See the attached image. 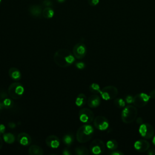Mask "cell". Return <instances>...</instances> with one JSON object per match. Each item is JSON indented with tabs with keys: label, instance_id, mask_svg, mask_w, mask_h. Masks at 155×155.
I'll use <instances>...</instances> for the list:
<instances>
[{
	"label": "cell",
	"instance_id": "36",
	"mask_svg": "<svg viewBox=\"0 0 155 155\" xmlns=\"http://www.w3.org/2000/svg\"><path fill=\"white\" fill-rule=\"evenodd\" d=\"M148 154L149 155H155V149L154 148H150L148 150Z\"/></svg>",
	"mask_w": 155,
	"mask_h": 155
},
{
	"label": "cell",
	"instance_id": "14",
	"mask_svg": "<svg viewBox=\"0 0 155 155\" xmlns=\"http://www.w3.org/2000/svg\"><path fill=\"white\" fill-rule=\"evenodd\" d=\"M17 140L18 142L23 146L29 145L31 142V138L30 136L27 133L22 132L20 133L17 137Z\"/></svg>",
	"mask_w": 155,
	"mask_h": 155
},
{
	"label": "cell",
	"instance_id": "1",
	"mask_svg": "<svg viewBox=\"0 0 155 155\" xmlns=\"http://www.w3.org/2000/svg\"><path fill=\"white\" fill-rule=\"evenodd\" d=\"M54 61L56 65L62 68L71 65L75 61V57L68 50L62 48L56 51L53 56Z\"/></svg>",
	"mask_w": 155,
	"mask_h": 155
},
{
	"label": "cell",
	"instance_id": "31",
	"mask_svg": "<svg viewBox=\"0 0 155 155\" xmlns=\"http://www.w3.org/2000/svg\"><path fill=\"white\" fill-rule=\"evenodd\" d=\"M88 4L91 6H96L99 2V0H88Z\"/></svg>",
	"mask_w": 155,
	"mask_h": 155
},
{
	"label": "cell",
	"instance_id": "7",
	"mask_svg": "<svg viewBox=\"0 0 155 155\" xmlns=\"http://www.w3.org/2000/svg\"><path fill=\"white\" fill-rule=\"evenodd\" d=\"M105 150V145L101 139L93 140L90 145V150L93 154H100L103 153Z\"/></svg>",
	"mask_w": 155,
	"mask_h": 155
},
{
	"label": "cell",
	"instance_id": "42",
	"mask_svg": "<svg viewBox=\"0 0 155 155\" xmlns=\"http://www.w3.org/2000/svg\"><path fill=\"white\" fill-rule=\"evenodd\" d=\"M152 142H153V143L155 145V136H153V140H152Z\"/></svg>",
	"mask_w": 155,
	"mask_h": 155
},
{
	"label": "cell",
	"instance_id": "3",
	"mask_svg": "<svg viewBox=\"0 0 155 155\" xmlns=\"http://www.w3.org/2000/svg\"><path fill=\"white\" fill-rule=\"evenodd\" d=\"M137 115V108L133 105H128L122 111L121 119L125 124H130L136 119Z\"/></svg>",
	"mask_w": 155,
	"mask_h": 155
},
{
	"label": "cell",
	"instance_id": "30",
	"mask_svg": "<svg viewBox=\"0 0 155 155\" xmlns=\"http://www.w3.org/2000/svg\"><path fill=\"white\" fill-rule=\"evenodd\" d=\"M8 92L7 93V92L4 91V90H2L1 91H0V99L2 101L4 100V99H5L6 97H8Z\"/></svg>",
	"mask_w": 155,
	"mask_h": 155
},
{
	"label": "cell",
	"instance_id": "6",
	"mask_svg": "<svg viewBox=\"0 0 155 155\" xmlns=\"http://www.w3.org/2000/svg\"><path fill=\"white\" fill-rule=\"evenodd\" d=\"M139 132L142 137L149 139L154 136V128L150 124L144 123L140 124L139 128Z\"/></svg>",
	"mask_w": 155,
	"mask_h": 155
},
{
	"label": "cell",
	"instance_id": "23",
	"mask_svg": "<svg viewBox=\"0 0 155 155\" xmlns=\"http://www.w3.org/2000/svg\"><path fill=\"white\" fill-rule=\"evenodd\" d=\"M2 102L3 103L4 107L5 109H11L14 106V102L12 101L11 97L9 98L8 97H7L5 99H4V100H2Z\"/></svg>",
	"mask_w": 155,
	"mask_h": 155
},
{
	"label": "cell",
	"instance_id": "11",
	"mask_svg": "<svg viewBox=\"0 0 155 155\" xmlns=\"http://www.w3.org/2000/svg\"><path fill=\"white\" fill-rule=\"evenodd\" d=\"M87 48L85 44L83 43L79 42L76 44L73 48V54L74 56L78 59H82L86 54Z\"/></svg>",
	"mask_w": 155,
	"mask_h": 155
},
{
	"label": "cell",
	"instance_id": "32",
	"mask_svg": "<svg viewBox=\"0 0 155 155\" xmlns=\"http://www.w3.org/2000/svg\"><path fill=\"white\" fill-rule=\"evenodd\" d=\"M43 4H44V6H46L47 7H51V6L52 5V3H51V2L50 0H45L43 2Z\"/></svg>",
	"mask_w": 155,
	"mask_h": 155
},
{
	"label": "cell",
	"instance_id": "33",
	"mask_svg": "<svg viewBox=\"0 0 155 155\" xmlns=\"http://www.w3.org/2000/svg\"><path fill=\"white\" fill-rule=\"evenodd\" d=\"M125 101L127 103H131L133 101V97L131 96H127L125 98Z\"/></svg>",
	"mask_w": 155,
	"mask_h": 155
},
{
	"label": "cell",
	"instance_id": "38",
	"mask_svg": "<svg viewBox=\"0 0 155 155\" xmlns=\"http://www.w3.org/2000/svg\"><path fill=\"white\" fill-rule=\"evenodd\" d=\"M136 123L137 124H139V125H140V124H143V119H142V117H136Z\"/></svg>",
	"mask_w": 155,
	"mask_h": 155
},
{
	"label": "cell",
	"instance_id": "17",
	"mask_svg": "<svg viewBox=\"0 0 155 155\" xmlns=\"http://www.w3.org/2000/svg\"><path fill=\"white\" fill-rule=\"evenodd\" d=\"M8 74L10 77L15 81H18L21 78V73L20 71L15 67H11L9 69Z\"/></svg>",
	"mask_w": 155,
	"mask_h": 155
},
{
	"label": "cell",
	"instance_id": "21",
	"mask_svg": "<svg viewBox=\"0 0 155 155\" xmlns=\"http://www.w3.org/2000/svg\"><path fill=\"white\" fill-rule=\"evenodd\" d=\"M53 15H54V11L51 7H47L43 9L42 10L43 17L49 19V18H51L53 16Z\"/></svg>",
	"mask_w": 155,
	"mask_h": 155
},
{
	"label": "cell",
	"instance_id": "44",
	"mask_svg": "<svg viewBox=\"0 0 155 155\" xmlns=\"http://www.w3.org/2000/svg\"><path fill=\"white\" fill-rule=\"evenodd\" d=\"M1 2H2V0H0V4H1Z\"/></svg>",
	"mask_w": 155,
	"mask_h": 155
},
{
	"label": "cell",
	"instance_id": "12",
	"mask_svg": "<svg viewBox=\"0 0 155 155\" xmlns=\"http://www.w3.org/2000/svg\"><path fill=\"white\" fill-rule=\"evenodd\" d=\"M134 147L136 151L140 153H143L147 151L149 149L150 143L147 140L140 139L134 142Z\"/></svg>",
	"mask_w": 155,
	"mask_h": 155
},
{
	"label": "cell",
	"instance_id": "2",
	"mask_svg": "<svg viewBox=\"0 0 155 155\" xmlns=\"http://www.w3.org/2000/svg\"><path fill=\"white\" fill-rule=\"evenodd\" d=\"M94 134V128L90 125H83L80 127L76 132V139L80 143H85L89 141Z\"/></svg>",
	"mask_w": 155,
	"mask_h": 155
},
{
	"label": "cell",
	"instance_id": "27",
	"mask_svg": "<svg viewBox=\"0 0 155 155\" xmlns=\"http://www.w3.org/2000/svg\"><path fill=\"white\" fill-rule=\"evenodd\" d=\"M114 104L116 107L119 108H122L125 105V101L121 98H117L116 99H115L114 101Z\"/></svg>",
	"mask_w": 155,
	"mask_h": 155
},
{
	"label": "cell",
	"instance_id": "24",
	"mask_svg": "<svg viewBox=\"0 0 155 155\" xmlns=\"http://www.w3.org/2000/svg\"><path fill=\"white\" fill-rule=\"evenodd\" d=\"M73 136L70 134H67L64 136L62 138L63 142L67 146H70L73 142Z\"/></svg>",
	"mask_w": 155,
	"mask_h": 155
},
{
	"label": "cell",
	"instance_id": "41",
	"mask_svg": "<svg viewBox=\"0 0 155 155\" xmlns=\"http://www.w3.org/2000/svg\"><path fill=\"white\" fill-rule=\"evenodd\" d=\"M2 144H3V143H2V139L1 137H0V150L1 149V148H2Z\"/></svg>",
	"mask_w": 155,
	"mask_h": 155
},
{
	"label": "cell",
	"instance_id": "37",
	"mask_svg": "<svg viewBox=\"0 0 155 155\" xmlns=\"http://www.w3.org/2000/svg\"><path fill=\"white\" fill-rule=\"evenodd\" d=\"M62 154L64 155H70L71 154V152L69 151V150L68 148H65L62 152Z\"/></svg>",
	"mask_w": 155,
	"mask_h": 155
},
{
	"label": "cell",
	"instance_id": "18",
	"mask_svg": "<svg viewBox=\"0 0 155 155\" xmlns=\"http://www.w3.org/2000/svg\"><path fill=\"white\" fill-rule=\"evenodd\" d=\"M28 154L30 155H42L44 152L41 147L36 145H32L29 147Z\"/></svg>",
	"mask_w": 155,
	"mask_h": 155
},
{
	"label": "cell",
	"instance_id": "40",
	"mask_svg": "<svg viewBox=\"0 0 155 155\" xmlns=\"http://www.w3.org/2000/svg\"><path fill=\"white\" fill-rule=\"evenodd\" d=\"M4 108V105H3V103L2 101H0V113H1V111H2V110Z\"/></svg>",
	"mask_w": 155,
	"mask_h": 155
},
{
	"label": "cell",
	"instance_id": "26",
	"mask_svg": "<svg viewBox=\"0 0 155 155\" xmlns=\"http://www.w3.org/2000/svg\"><path fill=\"white\" fill-rule=\"evenodd\" d=\"M89 90L91 93H93L94 94L99 93L101 91L100 86L96 83H92L89 86Z\"/></svg>",
	"mask_w": 155,
	"mask_h": 155
},
{
	"label": "cell",
	"instance_id": "16",
	"mask_svg": "<svg viewBox=\"0 0 155 155\" xmlns=\"http://www.w3.org/2000/svg\"><path fill=\"white\" fill-rule=\"evenodd\" d=\"M42 8L40 5H33L30 7L29 8V13L31 16L39 18L41 16H42Z\"/></svg>",
	"mask_w": 155,
	"mask_h": 155
},
{
	"label": "cell",
	"instance_id": "13",
	"mask_svg": "<svg viewBox=\"0 0 155 155\" xmlns=\"http://www.w3.org/2000/svg\"><path fill=\"white\" fill-rule=\"evenodd\" d=\"M45 143L51 148H57L60 145L59 139L55 135H49L45 139Z\"/></svg>",
	"mask_w": 155,
	"mask_h": 155
},
{
	"label": "cell",
	"instance_id": "8",
	"mask_svg": "<svg viewBox=\"0 0 155 155\" xmlns=\"http://www.w3.org/2000/svg\"><path fill=\"white\" fill-rule=\"evenodd\" d=\"M79 118L82 122L90 124L94 120V114L89 108H83L79 110Z\"/></svg>",
	"mask_w": 155,
	"mask_h": 155
},
{
	"label": "cell",
	"instance_id": "5",
	"mask_svg": "<svg viewBox=\"0 0 155 155\" xmlns=\"http://www.w3.org/2000/svg\"><path fill=\"white\" fill-rule=\"evenodd\" d=\"M102 99L104 100H111L116 97L118 94L116 87L113 85H108L104 87L99 93Z\"/></svg>",
	"mask_w": 155,
	"mask_h": 155
},
{
	"label": "cell",
	"instance_id": "35",
	"mask_svg": "<svg viewBox=\"0 0 155 155\" xmlns=\"http://www.w3.org/2000/svg\"><path fill=\"white\" fill-rule=\"evenodd\" d=\"M149 96L150 97V98L152 99H155V89L151 90L150 93H149Z\"/></svg>",
	"mask_w": 155,
	"mask_h": 155
},
{
	"label": "cell",
	"instance_id": "4",
	"mask_svg": "<svg viewBox=\"0 0 155 155\" xmlns=\"http://www.w3.org/2000/svg\"><path fill=\"white\" fill-rule=\"evenodd\" d=\"M7 92L8 96L12 99H19L22 97L24 92V88L20 83L13 82L9 85Z\"/></svg>",
	"mask_w": 155,
	"mask_h": 155
},
{
	"label": "cell",
	"instance_id": "43",
	"mask_svg": "<svg viewBox=\"0 0 155 155\" xmlns=\"http://www.w3.org/2000/svg\"><path fill=\"white\" fill-rule=\"evenodd\" d=\"M64 1H65V0H58V1L59 2H63Z\"/></svg>",
	"mask_w": 155,
	"mask_h": 155
},
{
	"label": "cell",
	"instance_id": "28",
	"mask_svg": "<svg viewBox=\"0 0 155 155\" xmlns=\"http://www.w3.org/2000/svg\"><path fill=\"white\" fill-rule=\"evenodd\" d=\"M110 151H111L109 152L108 154L111 155H123L124 154V153H122L119 150H116V149L113 150H110Z\"/></svg>",
	"mask_w": 155,
	"mask_h": 155
},
{
	"label": "cell",
	"instance_id": "25",
	"mask_svg": "<svg viewBox=\"0 0 155 155\" xmlns=\"http://www.w3.org/2000/svg\"><path fill=\"white\" fill-rule=\"evenodd\" d=\"M107 147L110 150H113L117 148L118 147V143L114 139H110L106 143Z\"/></svg>",
	"mask_w": 155,
	"mask_h": 155
},
{
	"label": "cell",
	"instance_id": "29",
	"mask_svg": "<svg viewBox=\"0 0 155 155\" xmlns=\"http://www.w3.org/2000/svg\"><path fill=\"white\" fill-rule=\"evenodd\" d=\"M75 66L78 69H84L85 67V64L83 62H78L75 64Z\"/></svg>",
	"mask_w": 155,
	"mask_h": 155
},
{
	"label": "cell",
	"instance_id": "34",
	"mask_svg": "<svg viewBox=\"0 0 155 155\" xmlns=\"http://www.w3.org/2000/svg\"><path fill=\"white\" fill-rule=\"evenodd\" d=\"M5 127L3 124H0V134H3L5 132Z\"/></svg>",
	"mask_w": 155,
	"mask_h": 155
},
{
	"label": "cell",
	"instance_id": "20",
	"mask_svg": "<svg viewBox=\"0 0 155 155\" xmlns=\"http://www.w3.org/2000/svg\"><path fill=\"white\" fill-rule=\"evenodd\" d=\"M74 152L77 155H88L90 154L89 150L84 146L77 147L74 149Z\"/></svg>",
	"mask_w": 155,
	"mask_h": 155
},
{
	"label": "cell",
	"instance_id": "22",
	"mask_svg": "<svg viewBox=\"0 0 155 155\" xmlns=\"http://www.w3.org/2000/svg\"><path fill=\"white\" fill-rule=\"evenodd\" d=\"M3 140L7 143H13L15 140V137L13 134L11 133H7L3 135Z\"/></svg>",
	"mask_w": 155,
	"mask_h": 155
},
{
	"label": "cell",
	"instance_id": "9",
	"mask_svg": "<svg viewBox=\"0 0 155 155\" xmlns=\"http://www.w3.org/2000/svg\"><path fill=\"white\" fill-rule=\"evenodd\" d=\"M150 99V97L149 95L144 93H141L133 97V103L137 107H143L147 104Z\"/></svg>",
	"mask_w": 155,
	"mask_h": 155
},
{
	"label": "cell",
	"instance_id": "19",
	"mask_svg": "<svg viewBox=\"0 0 155 155\" xmlns=\"http://www.w3.org/2000/svg\"><path fill=\"white\" fill-rule=\"evenodd\" d=\"M87 102V97L84 93L79 94L76 99H75V104L76 106L79 107H83Z\"/></svg>",
	"mask_w": 155,
	"mask_h": 155
},
{
	"label": "cell",
	"instance_id": "10",
	"mask_svg": "<svg viewBox=\"0 0 155 155\" xmlns=\"http://www.w3.org/2000/svg\"><path fill=\"white\" fill-rule=\"evenodd\" d=\"M93 124L94 127L101 131L106 130L109 126L108 119L102 116H98L96 117L93 120Z\"/></svg>",
	"mask_w": 155,
	"mask_h": 155
},
{
	"label": "cell",
	"instance_id": "15",
	"mask_svg": "<svg viewBox=\"0 0 155 155\" xmlns=\"http://www.w3.org/2000/svg\"><path fill=\"white\" fill-rule=\"evenodd\" d=\"M88 105L91 108H96L101 104V98L97 94H93L90 96L87 101Z\"/></svg>",
	"mask_w": 155,
	"mask_h": 155
},
{
	"label": "cell",
	"instance_id": "39",
	"mask_svg": "<svg viewBox=\"0 0 155 155\" xmlns=\"http://www.w3.org/2000/svg\"><path fill=\"white\" fill-rule=\"evenodd\" d=\"M8 126L10 128H14L15 127H16V124L13 122H10L8 123Z\"/></svg>",
	"mask_w": 155,
	"mask_h": 155
}]
</instances>
